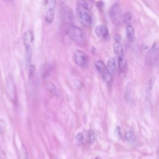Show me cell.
<instances>
[{
	"mask_svg": "<svg viewBox=\"0 0 159 159\" xmlns=\"http://www.w3.org/2000/svg\"><path fill=\"white\" fill-rule=\"evenodd\" d=\"M66 34L71 40L78 44H82L85 40V35L83 30L80 27L71 25L68 27Z\"/></svg>",
	"mask_w": 159,
	"mask_h": 159,
	"instance_id": "cell-1",
	"label": "cell"
},
{
	"mask_svg": "<svg viewBox=\"0 0 159 159\" xmlns=\"http://www.w3.org/2000/svg\"><path fill=\"white\" fill-rule=\"evenodd\" d=\"M77 12L81 23L85 27H89L92 23V17L88 8L78 4Z\"/></svg>",
	"mask_w": 159,
	"mask_h": 159,
	"instance_id": "cell-2",
	"label": "cell"
},
{
	"mask_svg": "<svg viewBox=\"0 0 159 159\" xmlns=\"http://www.w3.org/2000/svg\"><path fill=\"white\" fill-rule=\"evenodd\" d=\"M34 35L33 32L30 29L27 30L23 34V42L25 48L26 57L27 61H30L32 52Z\"/></svg>",
	"mask_w": 159,
	"mask_h": 159,
	"instance_id": "cell-3",
	"label": "cell"
},
{
	"mask_svg": "<svg viewBox=\"0 0 159 159\" xmlns=\"http://www.w3.org/2000/svg\"><path fill=\"white\" fill-rule=\"evenodd\" d=\"M158 58V46L157 43H154L146 55V61L148 65H153L157 61Z\"/></svg>",
	"mask_w": 159,
	"mask_h": 159,
	"instance_id": "cell-4",
	"label": "cell"
},
{
	"mask_svg": "<svg viewBox=\"0 0 159 159\" xmlns=\"http://www.w3.org/2000/svg\"><path fill=\"white\" fill-rule=\"evenodd\" d=\"M6 90L11 99L14 100L16 97V86L12 76L9 74L6 80Z\"/></svg>",
	"mask_w": 159,
	"mask_h": 159,
	"instance_id": "cell-5",
	"label": "cell"
},
{
	"mask_svg": "<svg viewBox=\"0 0 159 159\" xmlns=\"http://www.w3.org/2000/svg\"><path fill=\"white\" fill-rule=\"evenodd\" d=\"M74 61L79 66H86L88 63V58L83 52L76 50L74 54Z\"/></svg>",
	"mask_w": 159,
	"mask_h": 159,
	"instance_id": "cell-6",
	"label": "cell"
},
{
	"mask_svg": "<svg viewBox=\"0 0 159 159\" xmlns=\"http://www.w3.org/2000/svg\"><path fill=\"white\" fill-rule=\"evenodd\" d=\"M47 9L45 12V20L50 24L52 22L54 18V11L55 7V1H50L47 2Z\"/></svg>",
	"mask_w": 159,
	"mask_h": 159,
	"instance_id": "cell-7",
	"label": "cell"
},
{
	"mask_svg": "<svg viewBox=\"0 0 159 159\" xmlns=\"http://www.w3.org/2000/svg\"><path fill=\"white\" fill-rule=\"evenodd\" d=\"M96 34L100 38L107 40L109 38V32L107 28L104 25H98L95 28Z\"/></svg>",
	"mask_w": 159,
	"mask_h": 159,
	"instance_id": "cell-8",
	"label": "cell"
},
{
	"mask_svg": "<svg viewBox=\"0 0 159 159\" xmlns=\"http://www.w3.org/2000/svg\"><path fill=\"white\" fill-rule=\"evenodd\" d=\"M119 10H120V5L118 2L114 3L111 7L109 9V16L112 21L116 22L117 20Z\"/></svg>",
	"mask_w": 159,
	"mask_h": 159,
	"instance_id": "cell-9",
	"label": "cell"
},
{
	"mask_svg": "<svg viewBox=\"0 0 159 159\" xmlns=\"http://www.w3.org/2000/svg\"><path fill=\"white\" fill-rule=\"evenodd\" d=\"M116 70V61L114 58H110L107 61L106 70L113 75Z\"/></svg>",
	"mask_w": 159,
	"mask_h": 159,
	"instance_id": "cell-10",
	"label": "cell"
},
{
	"mask_svg": "<svg viewBox=\"0 0 159 159\" xmlns=\"http://www.w3.org/2000/svg\"><path fill=\"white\" fill-rule=\"evenodd\" d=\"M113 48H114V51L116 53L117 57L124 55V51H123L122 45H121V43L119 41H116L114 43Z\"/></svg>",
	"mask_w": 159,
	"mask_h": 159,
	"instance_id": "cell-11",
	"label": "cell"
},
{
	"mask_svg": "<svg viewBox=\"0 0 159 159\" xmlns=\"http://www.w3.org/2000/svg\"><path fill=\"white\" fill-rule=\"evenodd\" d=\"M118 57V64H119V68L120 70V71L123 72L125 71L127 68V61L124 58V55L119 56Z\"/></svg>",
	"mask_w": 159,
	"mask_h": 159,
	"instance_id": "cell-12",
	"label": "cell"
},
{
	"mask_svg": "<svg viewBox=\"0 0 159 159\" xmlns=\"http://www.w3.org/2000/svg\"><path fill=\"white\" fill-rule=\"evenodd\" d=\"M134 29L131 25H127L126 27V35L129 40L132 41L134 39Z\"/></svg>",
	"mask_w": 159,
	"mask_h": 159,
	"instance_id": "cell-13",
	"label": "cell"
},
{
	"mask_svg": "<svg viewBox=\"0 0 159 159\" xmlns=\"http://www.w3.org/2000/svg\"><path fill=\"white\" fill-rule=\"evenodd\" d=\"M95 66L98 71L102 75L106 71V66L104 65V62L101 60H98L95 63Z\"/></svg>",
	"mask_w": 159,
	"mask_h": 159,
	"instance_id": "cell-14",
	"label": "cell"
},
{
	"mask_svg": "<svg viewBox=\"0 0 159 159\" xmlns=\"http://www.w3.org/2000/svg\"><path fill=\"white\" fill-rule=\"evenodd\" d=\"M102 77L104 79V81L106 82V83L107 85H111L112 82V75L109 72H108L107 70L102 74Z\"/></svg>",
	"mask_w": 159,
	"mask_h": 159,
	"instance_id": "cell-15",
	"label": "cell"
},
{
	"mask_svg": "<svg viewBox=\"0 0 159 159\" xmlns=\"http://www.w3.org/2000/svg\"><path fill=\"white\" fill-rule=\"evenodd\" d=\"M47 89L49 92L53 94V95H57L58 94V90L56 86L54 84H53L51 82H48L47 83Z\"/></svg>",
	"mask_w": 159,
	"mask_h": 159,
	"instance_id": "cell-16",
	"label": "cell"
},
{
	"mask_svg": "<svg viewBox=\"0 0 159 159\" xmlns=\"http://www.w3.org/2000/svg\"><path fill=\"white\" fill-rule=\"evenodd\" d=\"M125 137L126 140L130 142H132L135 140V136L131 131H127L125 134Z\"/></svg>",
	"mask_w": 159,
	"mask_h": 159,
	"instance_id": "cell-17",
	"label": "cell"
},
{
	"mask_svg": "<svg viewBox=\"0 0 159 159\" xmlns=\"http://www.w3.org/2000/svg\"><path fill=\"white\" fill-rule=\"evenodd\" d=\"M88 142L90 143H93L95 140V133L93 130H90L88 132Z\"/></svg>",
	"mask_w": 159,
	"mask_h": 159,
	"instance_id": "cell-18",
	"label": "cell"
},
{
	"mask_svg": "<svg viewBox=\"0 0 159 159\" xmlns=\"http://www.w3.org/2000/svg\"><path fill=\"white\" fill-rule=\"evenodd\" d=\"M76 140L77 141L79 142V143H82L84 140V136H83V134L82 133H78L77 135H76Z\"/></svg>",
	"mask_w": 159,
	"mask_h": 159,
	"instance_id": "cell-19",
	"label": "cell"
},
{
	"mask_svg": "<svg viewBox=\"0 0 159 159\" xmlns=\"http://www.w3.org/2000/svg\"><path fill=\"white\" fill-rule=\"evenodd\" d=\"M131 18H132V15H131V14L130 12H126L125 14L124 20V21L125 22H129Z\"/></svg>",
	"mask_w": 159,
	"mask_h": 159,
	"instance_id": "cell-20",
	"label": "cell"
},
{
	"mask_svg": "<svg viewBox=\"0 0 159 159\" xmlns=\"http://www.w3.org/2000/svg\"><path fill=\"white\" fill-rule=\"evenodd\" d=\"M35 72V66L33 65H31L29 67V75L30 76H32Z\"/></svg>",
	"mask_w": 159,
	"mask_h": 159,
	"instance_id": "cell-21",
	"label": "cell"
},
{
	"mask_svg": "<svg viewBox=\"0 0 159 159\" xmlns=\"http://www.w3.org/2000/svg\"><path fill=\"white\" fill-rule=\"evenodd\" d=\"M5 129V122L1 119L0 120V130L1 132H3L4 130Z\"/></svg>",
	"mask_w": 159,
	"mask_h": 159,
	"instance_id": "cell-22",
	"label": "cell"
},
{
	"mask_svg": "<svg viewBox=\"0 0 159 159\" xmlns=\"http://www.w3.org/2000/svg\"><path fill=\"white\" fill-rule=\"evenodd\" d=\"M75 86H76L78 88H80H80L82 87V86H83L82 83H81V81H79V80H76V81H75Z\"/></svg>",
	"mask_w": 159,
	"mask_h": 159,
	"instance_id": "cell-23",
	"label": "cell"
}]
</instances>
